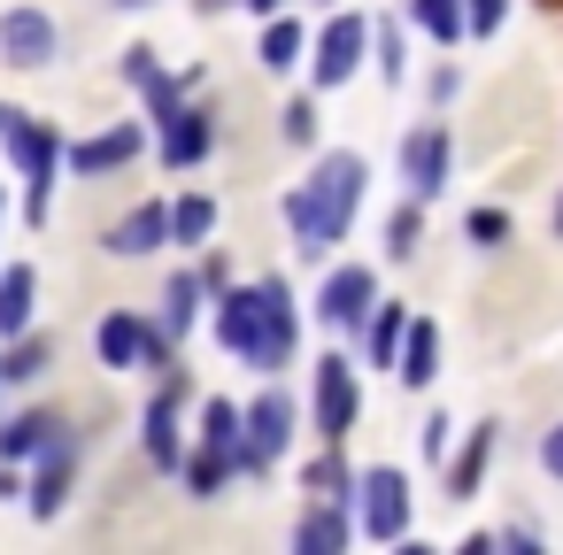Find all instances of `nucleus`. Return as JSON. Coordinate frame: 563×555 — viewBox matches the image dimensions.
I'll use <instances>...</instances> for the list:
<instances>
[{
    "label": "nucleus",
    "instance_id": "obj_1",
    "mask_svg": "<svg viewBox=\"0 0 563 555\" xmlns=\"http://www.w3.org/2000/svg\"><path fill=\"white\" fill-rule=\"evenodd\" d=\"M363 186H371V163H363L355 147H332V155H317V170L286 193V224H294V255H301V263H324V255L355 232Z\"/></svg>",
    "mask_w": 563,
    "mask_h": 555
},
{
    "label": "nucleus",
    "instance_id": "obj_2",
    "mask_svg": "<svg viewBox=\"0 0 563 555\" xmlns=\"http://www.w3.org/2000/svg\"><path fill=\"white\" fill-rule=\"evenodd\" d=\"M294 432H301L294 393H286V386H263V393L240 409V447H232V470H240V478H271V470L286 463V447H294Z\"/></svg>",
    "mask_w": 563,
    "mask_h": 555
},
{
    "label": "nucleus",
    "instance_id": "obj_3",
    "mask_svg": "<svg viewBox=\"0 0 563 555\" xmlns=\"http://www.w3.org/2000/svg\"><path fill=\"white\" fill-rule=\"evenodd\" d=\"M0 147H9V155H16V170H24V217H32V224H47L55 170H63V132H55V124H40V116H16L9 132H0Z\"/></svg>",
    "mask_w": 563,
    "mask_h": 555
},
{
    "label": "nucleus",
    "instance_id": "obj_4",
    "mask_svg": "<svg viewBox=\"0 0 563 555\" xmlns=\"http://www.w3.org/2000/svg\"><path fill=\"white\" fill-rule=\"evenodd\" d=\"M255 293H263V309H255V340H247V355H240V363H255V370L271 378V370H286V363H294V347H301V301H294V286H286L278 270H271Z\"/></svg>",
    "mask_w": 563,
    "mask_h": 555
},
{
    "label": "nucleus",
    "instance_id": "obj_5",
    "mask_svg": "<svg viewBox=\"0 0 563 555\" xmlns=\"http://www.w3.org/2000/svg\"><path fill=\"white\" fill-rule=\"evenodd\" d=\"M355 517H363V540H378V547H394L401 532H409V509H417V493H409V470H394V463H371V470H355Z\"/></svg>",
    "mask_w": 563,
    "mask_h": 555
},
{
    "label": "nucleus",
    "instance_id": "obj_6",
    "mask_svg": "<svg viewBox=\"0 0 563 555\" xmlns=\"http://www.w3.org/2000/svg\"><path fill=\"white\" fill-rule=\"evenodd\" d=\"M363 63H371V16L340 9V16L309 40V86H317V93H340Z\"/></svg>",
    "mask_w": 563,
    "mask_h": 555
},
{
    "label": "nucleus",
    "instance_id": "obj_7",
    "mask_svg": "<svg viewBox=\"0 0 563 555\" xmlns=\"http://www.w3.org/2000/svg\"><path fill=\"white\" fill-rule=\"evenodd\" d=\"M309 417H317V440H347L355 417H363V363H347L340 347L317 363V386H309Z\"/></svg>",
    "mask_w": 563,
    "mask_h": 555
},
{
    "label": "nucleus",
    "instance_id": "obj_8",
    "mask_svg": "<svg viewBox=\"0 0 563 555\" xmlns=\"http://www.w3.org/2000/svg\"><path fill=\"white\" fill-rule=\"evenodd\" d=\"M155 155L170 163V170H201L209 155H217V101H178V109H163L155 116Z\"/></svg>",
    "mask_w": 563,
    "mask_h": 555
},
{
    "label": "nucleus",
    "instance_id": "obj_9",
    "mask_svg": "<svg viewBox=\"0 0 563 555\" xmlns=\"http://www.w3.org/2000/svg\"><path fill=\"white\" fill-rule=\"evenodd\" d=\"M371 301H378V270H371V263H332L324 286H317V301H309V317H317L324 332H355V324L371 317Z\"/></svg>",
    "mask_w": 563,
    "mask_h": 555
},
{
    "label": "nucleus",
    "instance_id": "obj_10",
    "mask_svg": "<svg viewBox=\"0 0 563 555\" xmlns=\"http://www.w3.org/2000/svg\"><path fill=\"white\" fill-rule=\"evenodd\" d=\"M401 178H409V201H440L455 186V132L448 124H417L401 140Z\"/></svg>",
    "mask_w": 563,
    "mask_h": 555
},
{
    "label": "nucleus",
    "instance_id": "obj_11",
    "mask_svg": "<svg viewBox=\"0 0 563 555\" xmlns=\"http://www.w3.org/2000/svg\"><path fill=\"white\" fill-rule=\"evenodd\" d=\"M63 55V32L47 9H32V0H16V9H0V63L9 70H47Z\"/></svg>",
    "mask_w": 563,
    "mask_h": 555
},
{
    "label": "nucleus",
    "instance_id": "obj_12",
    "mask_svg": "<svg viewBox=\"0 0 563 555\" xmlns=\"http://www.w3.org/2000/svg\"><path fill=\"white\" fill-rule=\"evenodd\" d=\"M101 247L117 255V263H140V255H163L170 247V201H140V209H124L109 232H101Z\"/></svg>",
    "mask_w": 563,
    "mask_h": 555
},
{
    "label": "nucleus",
    "instance_id": "obj_13",
    "mask_svg": "<svg viewBox=\"0 0 563 555\" xmlns=\"http://www.w3.org/2000/svg\"><path fill=\"white\" fill-rule=\"evenodd\" d=\"M32 463H40V470H32V486H24V493H32V517H40V524H55V517L70 509V486H78V440L63 432V440H55L47 455H32Z\"/></svg>",
    "mask_w": 563,
    "mask_h": 555
},
{
    "label": "nucleus",
    "instance_id": "obj_14",
    "mask_svg": "<svg viewBox=\"0 0 563 555\" xmlns=\"http://www.w3.org/2000/svg\"><path fill=\"white\" fill-rule=\"evenodd\" d=\"M140 147H147V124H109V132H93V140L63 147V163H70L78 178H109V170L140 163Z\"/></svg>",
    "mask_w": 563,
    "mask_h": 555
},
{
    "label": "nucleus",
    "instance_id": "obj_15",
    "mask_svg": "<svg viewBox=\"0 0 563 555\" xmlns=\"http://www.w3.org/2000/svg\"><path fill=\"white\" fill-rule=\"evenodd\" d=\"M386 378H401L409 393H424L432 378H440V324L432 317H409L401 324V347H394V370Z\"/></svg>",
    "mask_w": 563,
    "mask_h": 555
},
{
    "label": "nucleus",
    "instance_id": "obj_16",
    "mask_svg": "<svg viewBox=\"0 0 563 555\" xmlns=\"http://www.w3.org/2000/svg\"><path fill=\"white\" fill-rule=\"evenodd\" d=\"M494 417H478L471 432H463V455H440L448 463V501H478V486H486V463H494Z\"/></svg>",
    "mask_w": 563,
    "mask_h": 555
},
{
    "label": "nucleus",
    "instance_id": "obj_17",
    "mask_svg": "<svg viewBox=\"0 0 563 555\" xmlns=\"http://www.w3.org/2000/svg\"><path fill=\"white\" fill-rule=\"evenodd\" d=\"M63 432H70V424H63L55 409H24V417L0 424V463H32V455H47Z\"/></svg>",
    "mask_w": 563,
    "mask_h": 555
},
{
    "label": "nucleus",
    "instance_id": "obj_18",
    "mask_svg": "<svg viewBox=\"0 0 563 555\" xmlns=\"http://www.w3.org/2000/svg\"><path fill=\"white\" fill-rule=\"evenodd\" d=\"M301 55H309V32H301V16H294V9H278V16H263V40H255V63H263L271 78H286V70H301Z\"/></svg>",
    "mask_w": 563,
    "mask_h": 555
},
{
    "label": "nucleus",
    "instance_id": "obj_19",
    "mask_svg": "<svg viewBox=\"0 0 563 555\" xmlns=\"http://www.w3.org/2000/svg\"><path fill=\"white\" fill-rule=\"evenodd\" d=\"M401 324H409V301H371V317L355 324V340H363V370H394Z\"/></svg>",
    "mask_w": 563,
    "mask_h": 555
},
{
    "label": "nucleus",
    "instance_id": "obj_20",
    "mask_svg": "<svg viewBox=\"0 0 563 555\" xmlns=\"http://www.w3.org/2000/svg\"><path fill=\"white\" fill-rule=\"evenodd\" d=\"M140 347H147V317H140V309H109L101 332H93V355H101L109 370H140Z\"/></svg>",
    "mask_w": 563,
    "mask_h": 555
},
{
    "label": "nucleus",
    "instance_id": "obj_21",
    "mask_svg": "<svg viewBox=\"0 0 563 555\" xmlns=\"http://www.w3.org/2000/svg\"><path fill=\"white\" fill-rule=\"evenodd\" d=\"M32 317H40V270L32 263H9V270H0V340L32 332Z\"/></svg>",
    "mask_w": 563,
    "mask_h": 555
},
{
    "label": "nucleus",
    "instance_id": "obj_22",
    "mask_svg": "<svg viewBox=\"0 0 563 555\" xmlns=\"http://www.w3.org/2000/svg\"><path fill=\"white\" fill-rule=\"evenodd\" d=\"M201 301H209V293H201V278H194V270H170V286H163V309H155V332L178 347V340L201 324Z\"/></svg>",
    "mask_w": 563,
    "mask_h": 555
},
{
    "label": "nucleus",
    "instance_id": "obj_23",
    "mask_svg": "<svg viewBox=\"0 0 563 555\" xmlns=\"http://www.w3.org/2000/svg\"><path fill=\"white\" fill-rule=\"evenodd\" d=\"M209 309H217V347H232V355H247V340H255V309H263V293H255V286H224V293H209Z\"/></svg>",
    "mask_w": 563,
    "mask_h": 555
},
{
    "label": "nucleus",
    "instance_id": "obj_24",
    "mask_svg": "<svg viewBox=\"0 0 563 555\" xmlns=\"http://www.w3.org/2000/svg\"><path fill=\"white\" fill-rule=\"evenodd\" d=\"M294 547L301 555H340L347 547V501H309L301 524H294Z\"/></svg>",
    "mask_w": 563,
    "mask_h": 555
},
{
    "label": "nucleus",
    "instance_id": "obj_25",
    "mask_svg": "<svg viewBox=\"0 0 563 555\" xmlns=\"http://www.w3.org/2000/svg\"><path fill=\"white\" fill-rule=\"evenodd\" d=\"M217 240V193H178L170 201V247H209Z\"/></svg>",
    "mask_w": 563,
    "mask_h": 555
},
{
    "label": "nucleus",
    "instance_id": "obj_26",
    "mask_svg": "<svg viewBox=\"0 0 563 555\" xmlns=\"http://www.w3.org/2000/svg\"><path fill=\"white\" fill-rule=\"evenodd\" d=\"M178 478H186L194 501H217V493L232 486V455H224V447H186V455H178Z\"/></svg>",
    "mask_w": 563,
    "mask_h": 555
},
{
    "label": "nucleus",
    "instance_id": "obj_27",
    "mask_svg": "<svg viewBox=\"0 0 563 555\" xmlns=\"http://www.w3.org/2000/svg\"><path fill=\"white\" fill-rule=\"evenodd\" d=\"M47 363H55V347H47L40 332L0 340V386H32V378H47Z\"/></svg>",
    "mask_w": 563,
    "mask_h": 555
},
{
    "label": "nucleus",
    "instance_id": "obj_28",
    "mask_svg": "<svg viewBox=\"0 0 563 555\" xmlns=\"http://www.w3.org/2000/svg\"><path fill=\"white\" fill-rule=\"evenodd\" d=\"M301 493H309V501H347V493H355V470H347L340 440H324V455L301 470Z\"/></svg>",
    "mask_w": 563,
    "mask_h": 555
},
{
    "label": "nucleus",
    "instance_id": "obj_29",
    "mask_svg": "<svg viewBox=\"0 0 563 555\" xmlns=\"http://www.w3.org/2000/svg\"><path fill=\"white\" fill-rule=\"evenodd\" d=\"M371 63H378V78H386V86H401V78H409V32H401L394 16H378V24H371Z\"/></svg>",
    "mask_w": 563,
    "mask_h": 555
},
{
    "label": "nucleus",
    "instance_id": "obj_30",
    "mask_svg": "<svg viewBox=\"0 0 563 555\" xmlns=\"http://www.w3.org/2000/svg\"><path fill=\"white\" fill-rule=\"evenodd\" d=\"M409 24H417L424 40H440V47L471 40V32H463V0H409Z\"/></svg>",
    "mask_w": 563,
    "mask_h": 555
},
{
    "label": "nucleus",
    "instance_id": "obj_31",
    "mask_svg": "<svg viewBox=\"0 0 563 555\" xmlns=\"http://www.w3.org/2000/svg\"><path fill=\"white\" fill-rule=\"evenodd\" d=\"M201 447H240V401H224V393H209L201 401Z\"/></svg>",
    "mask_w": 563,
    "mask_h": 555
},
{
    "label": "nucleus",
    "instance_id": "obj_32",
    "mask_svg": "<svg viewBox=\"0 0 563 555\" xmlns=\"http://www.w3.org/2000/svg\"><path fill=\"white\" fill-rule=\"evenodd\" d=\"M417 240H424V201H401V209L386 217V255H394V263H409V255H417Z\"/></svg>",
    "mask_w": 563,
    "mask_h": 555
},
{
    "label": "nucleus",
    "instance_id": "obj_33",
    "mask_svg": "<svg viewBox=\"0 0 563 555\" xmlns=\"http://www.w3.org/2000/svg\"><path fill=\"white\" fill-rule=\"evenodd\" d=\"M278 140H286V147H317V101H309V93L278 109Z\"/></svg>",
    "mask_w": 563,
    "mask_h": 555
},
{
    "label": "nucleus",
    "instance_id": "obj_34",
    "mask_svg": "<svg viewBox=\"0 0 563 555\" xmlns=\"http://www.w3.org/2000/svg\"><path fill=\"white\" fill-rule=\"evenodd\" d=\"M501 24H509V0H463V32L471 40H494Z\"/></svg>",
    "mask_w": 563,
    "mask_h": 555
},
{
    "label": "nucleus",
    "instance_id": "obj_35",
    "mask_svg": "<svg viewBox=\"0 0 563 555\" xmlns=\"http://www.w3.org/2000/svg\"><path fill=\"white\" fill-rule=\"evenodd\" d=\"M463 240H471V247H501V240H509V217H501V209H471V217H463Z\"/></svg>",
    "mask_w": 563,
    "mask_h": 555
},
{
    "label": "nucleus",
    "instance_id": "obj_36",
    "mask_svg": "<svg viewBox=\"0 0 563 555\" xmlns=\"http://www.w3.org/2000/svg\"><path fill=\"white\" fill-rule=\"evenodd\" d=\"M155 70H163V55H155V47H147V40H140V47H124V63H117V78H124V86H132V93H140V86H147V78H155Z\"/></svg>",
    "mask_w": 563,
    "mask_h": 555
},
{
    "label": "nucleus",
    "instance_id": "obj_37",
    "mask_svg": "<svg viewBox=\"0 0 563 555\" xmlns=\"http://www.w3.org/2000/svg\"><path fill=\"white\" fill-rule=\"evenodd\" d=\"M424 101H432V109H455V101H463V70H455V63H440V70L424 78Z\"/></svg>",
    "mask_w": 563,
    "mask_h": 555
},
{
    "label": "nucleus",
    "instance_id": "obj_38",
    "mask_svg": "<svg viewBox=\"0 0 563 555\" xmlns=\"http://www.w3.org/2000/svg\"><path fill=\"white\" fill-rule=\"evenodd\" d=\"M540 470L563 486V424H548V432H540Z\"/></svg>",
    "mask_w": 563,
    "mask_h": 555
},
{
    "label": "nucleus",
    "instance_id": "obj_39",
    "mask_svg": "<svg viewBox=\"0 0 563 555\" xmlns=\"http://www.w3.org/2000/svg\"><path fill=\"white\" fill-rule=\"evenodd\" d=\"M194 278H201V293H224V286H232V263H224V255H209Z\"/></svg>",
    "mask_w": 563,
    "mask_h": 555
},
{
    "label": "nucleus",
    "instance_id": "obj_40",
    "mask_svg": "<svg viewBox=\"0 0 563 555\" xmlns=\"http://www.w3.org/2000/svg\"><path fill=\"white\" fill-rule=\"evenodd\" d=\"M448 432H455V417H424V455H432V463L448 455Z\"/></svg>",
    "mask_w": 563,
    "mask_h": 555
},
{
    "label": "nucleus",
    "instance_id": "obj_41",
    "mask_svg": "<svg viewBox=\"0 0 563 555\" xmlns=\"http://www.w3.org/2000/svg\"><path fill=\"white\" fill-rule=\"evenodd\" d=\"M494 547H517V555H532V547H540V532H532V524H509V532H494Z\"/></svg>",
    "mask_w": 563,
    "mask_h": 555
},
{
    "label": "nucleus",
    "instance_id": "obj_42",
    "mask_svg": "<svg viewBox=\"0 0 563 555\" xmlns=\"http://www.w3.org/2000/svg\"><path fill=\"white\" fill-rule=\"evenodd\" d=\"M232 9H247V16H278V9H294V0H232Z\"/></svg>",
    "mask_w": 563,
    "mask_h": 555
},
{
    "label": "nucleus",
    "instance_id": "obj_43",
    "mask_svg": "<svg viewBox=\"0 0 563 555\" xmlns=\"http://www.w3.org/2000/svg\"><path fill=\"white\" fill-rule=\"evenodd\" d=\"M9 493H24V486H16V463H0V501H9Z\"/></svg>",
    "mask_w": 563,
    "mask_h": 555
},
{
    "label": "nucleus",
    "instance_id": "obj_44",
    "mask_svg": "<svg viewBox=\"0 0 563 555\" xmlns=\"http://www.w3.org/2000/svg\"><path fill=\"white\" fill-rule=\"evenodd\" d=\"M16 116H24V109H9V101H0V132H9V124H16Z\"/></svg>",
    "mask_w": 563,
    "mask_h": 555
},
{
    "label": "nucleus",
    "instance_id": "obj_45",
    "mask_svg": "<svg viewBox=\"0 0 563 555\" xmlns=\"http://www.w3.org/2000/svg\"><path fill=\"white\" fill-rule=\"evenodd\" d=\"M555 240H563V201H555Z\"/></svg>",
    "mask_w": 563,
    "mask_h": 555
},
{
    "label": "nucleus",
    "instance_id": "obj_46",
    "mask_svg": "<svg viewBox=\"0 0 563 555\" xmlns=\"http://www.w3.org/2000/svg\"><path fill=\"white\" fill-rule=\"evenodd\" d=\"M117 9H147V0H117Z\"/></svg>",
    "mask_w": 563,
    "mask_h": 555
},
{
    "label": "nucleus",
    "instance_id": "obj_47",
    "mask_svg": "<svg viewBox=\"0 0 563 555\" xmlns=\"http://www.w3.org/2000/svg\"><path fill=\"white\" fill-rule=\"evenodd\" d=\"M201 9H232V0H201Z\"/></svg>",
    "mask_w": 563,
    "mask_h": 555
},
{
    "label": "nucleus",
    "instance_id": "obj_48",
    "mask_svg": "<svg viewBox=\"0 0 563 555\" xmlns=\"http://www.w3.org/2000/svg\"><path fill=\"white\" fill-rule=\"evenodd\" d=\"M324 9H332V0H324Z\"/></svg>",
    "mask_w": 563,
    "mask_h": 555
},
{
    "label": "nucleus",
    "instance_id": "obj_49",
    "mask_svg": "<svg viewBox=\"0 0 563 555\" xmlns=\"http://www.w3.org/2000/svg\"><path fill=\"white\" fill-rule=\"evenodd\" d=\"M555 9H563V0H555Z\"/></svg>",
    "mask_w": 563,
    "mask_h": 555
}]
</instances>
